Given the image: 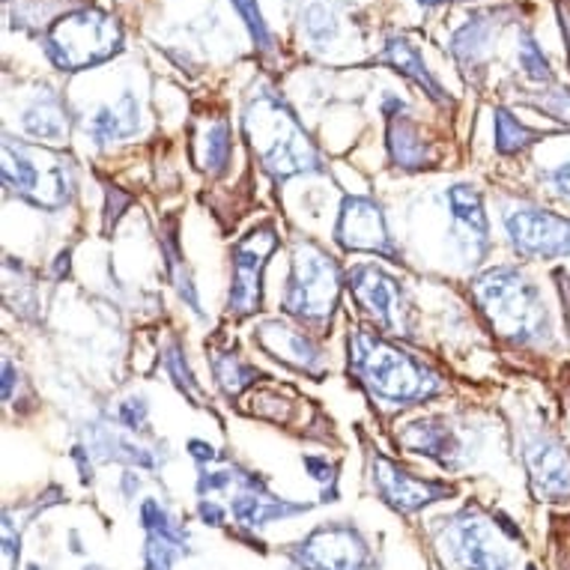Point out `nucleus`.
Segmentation results:
<instances>
[{"instance_id": "1", "label": "nucleus", "mask_w": 570, "mask_h": 570, "mask_svg": "<svg viewBox=\"0 0 570 570\" xmlns=\"http://www.w3.org/2000/svg\"><path fill=\"white\" fill-rule=\"evenodd\" d=\"M350 365L380 401L415 403L440 392L436 374H431L419 358L365 328L350 337Z\"/></svg>"}, {"instance_id": "2", "label": "nucleus", "mask_w": 570, "mask_h": 570, "mask_svg": "<svg viewBox=\"0 0 570 570\" xmlns=\"http://www.w3.org/2000/svg\"><path fill=\"white\" fill-rule=\"evenodd\" d=\"M481 308L502 335L520 344L541 341L550 332V317L541 293L517 269H490L475 281Z\"/></svg>"}, {"instance_id": "3", "label": "nucleus", "mask_w": 570, "mask_h": 570, "mask_svg": "<svg viewBox=\"0 0 570 570\" xmlns=\"http://www.w3.org/2000/svg\"><path fill=\"white\" fill-rule=\"evenodd\" d=\"M245 129L252 135V144L257 156L263 159V168L272 177H293L305 170H320L317 153L299 129V122L284 111L278 102H261L245 117Z\"/></svg>"}, {"instance_id": "4", "label": "nucleus", "mask_w": 570, "mask_h": 570, "mask_svg": "<svg viewBox=\"0 0 570 570\" xmlns=\"http://www.w3.org/2000/svg\"><path fill=\"white\" fill-rule=\"evenodd\" d=\"M341 291V269L323 248L314 243H299L293 254V275L284 296V308L293 317L323 323L332 317Z\"/></svg>"}, {"instance_id": "5", "label": "nucleus", "mask_w": 570, "mask_h": 570, "mask_svg": "<svg viewBox=\"0 0 570 570\" xmlns=\"http://www.w3.org/2000/svg\"><path fill=\"white\" fill-rule=\"evenodd\" d=\"M3 183L16 188L30 204L60 209L72 197V174L60 159L39 161L28 147H16L12 140L3 144Z\"/></svg>"}, {"instance_id": "6", "label": "nucleus", "mask_w": 570, "mask_h": 570, "mask_svg": "<svg viewBox=\"0 0 570 570\" xmlns=\"http://www.w3.org/2000/svg\"><path fill=\"white\" fill-rule=\"evenodd\" d=\"M120 42V30L114 19L102 12H76L69 19L57 21V28L48 37L51 57L63 69H85L111 57Z\"/></svg>"}, {"instance_id": "7", "label": "nucleus", "mask_w": 570, "mask_h": 570, "mask_svg": "<svg viewBox=\"0 0 570 570\" xmlns=\"http://www.w3.org/2000/svg\"><path fill=\"white\" fill-rule=\"evenodd\" d=\"M278 236L272 227H257L245 236L243 243L234 248V281H230V311L245 317L261 308L263 302V269H266V257L275 252Z\"/></svg>"}, {"instance_id": "8", "label": "nucleus", "mask_w": 570, "mask_h": 570, "mask_svg": "<svg viewBox=\"0 0 570 570\" xmlns=\"http://www.w3.org/2000/svg\"><path fill=\"white\" fill-rule=\"evenodd\" d=\"M505 227L511 243L525 257H568L570 222L532 206H517L505 213Z\"/></svg>"}, {"instance_id": "9", "label": "nucleus", "mask_w": 570, "mask_h": 570, "mask_svg": "<svg viewBox=\"0 0 570 570\" xmlns=\"http://www.w3.org/2000/svg\"><path fill=\"white\" fill-rule=\"evenodd\" d=\"M305 570H367V547L350 525H326L293 552Z\"/></svg>"}, {"instance_id": "10", "label": "nucleus", "mask_w": 570, "mask_h": 570, "mask_svg": "<svg viewBox=\"0 0 570 570\" xmlns=\"http://www.w3.org/2000/svg\"><path fill=\"white\" fill-rule=\"evenodd\" d=\"M335 239L346 252H371L385 254V257L397 254L385 227L383 209L367 197H346L341 206V218H337Z\"/></svg>"}, {"instance_id": "11", "label": "nucleus", "mask_w": 570, "mask_h": 570, "mask_svg": "<svg viewBox=\"0 0 570 570\" xmlns=\"http://www.w3.org/2000/svg\"><path fill=\"white\" fill-rule=\"evenodd\" d=\"M350 291L371 314L376 323L389 332H401L403 328V293L401 284L385 275L376 266H355L350 272Z\"/></svg>"}, {"instance_id": "12", "label": "nucleus", "mask_w": 570, "mask_h": 570, "mask_svg": "<svg viewBox=\"0 0 570 570\" xmlns=\"http://www.w3.org/2000/svg\"><path fill=\"white\" fill-rule=\"evenodd\" d=\"M374 472H376V484H380V493L385 495V502L403 514L410 511H419V508L431 505V502H440L451 493L445 484H436V481H419L412 478L410 472H403L392 463V460L376 458L374 460Z\"/></svg>"}, {"instance_id": "13", "label": "nucleus", "mask_w": 570, "mask_h": 570, "mask_svg": "<svg viewBox=\"0 0 570 570\" xmlns=\"http://www.w3.org/2000/svg\"><path fill=\"white\" fill-rule=\"evenodd\" d=\"M525 463L532 472L534 493L541 499H568L570 495V458L568 451L547 436H534L525 445Z\"/></svg>"}, {"instance_id": "14", "label": "nucleus", "mask_w": 570, "mask_h": 570, "mask_svg": "<svg viewBox=\"0 0 570 570\" xmlns=\"http://www.w3.org/2000/svg\"><path fill=\"white\" fill-rule=\"evenodd\" d=\"M254 337L261 341L263 350H269L275 358L287 362V365L311 371V374H317L320 365H323V353L317 350V344L305 332L284 326L281 320H266V323H261Z\"/></svg>"}, {"instance_id": "15", "label": "nucleus", "mask_w": 570, "mask_h": 570, "mask_svg": "<svg viewBox=\"0 0 570 570\" xmlns=\"http://www.w3.org/2000/svg\"><path fill=\"white\" fill-rule=\"evenodd\" d=\"M451 552L454 559L460 561L463 570H508L511 561L490 538V529H487L481 520H466L454 529V538H451Z\"/></svg>"}, {"instance_id": "16", "label": "nucleus", "mask_w": 570, "mask_h": 570, "mask_svg": "<svg viewBox=\"0 0 570 570\" xmlns=\"http://www.w3.org/2000/svg\"><path fill=\"white\" fill-rule=\"evenodd\" d=\"M401 445H406L415 454L440 460L442 466H458V454L463 451L458 431L445 419L415 421L401 433Z\"/></svg>"}, {"instance_id": "17", "label": "nucleus", "mask_w": 570, "mask_h": 570, "mask_svg": "<svg viewBox=\"0 0 570 570\" xmlns=\"http://www.w3.org/2000/svg\"><path fill=\"white\" fill-rule=\"evenodd\" d=\"M449 206L451 216L463 230L469 234V239L484 245L487 243V216L484 204H481V195H478L475 186H454L449 188Z\"/></svg>"}, {"instance_id": "18", "label": "nucleus", "mask_w": 570, "mask_h": 570, "mask_svg": "<svg viewBox=\"0 0 570 570\" xmlns=\"http://www.w3.org/2000/svg\"><path fill=\"white\" fill-rule=\"evenodd\" d=\"M90 131H94L96 140H117V138H129L138 131V105L131 102L129 96L122 99L117 108H105L94 117L90 122Z\"/></svg>"}, {"instance_id": "19", "label": "nucleus", "mask_w": 570, "mask_h": 570, "mask_svg": "<svg viewBox=\"0 0 570 570\" xmlns=\"http://www.w3.org/2000/svg\"><path fill=\"white\" fill-rule=\"evenodd\" d=\"M296 511H302V508L284 505V502H269L263 495H236L234 499V517L245 525H266L269 520L296 514Z\"/></svg>"}, {"instance_id": "20", "label": "nucleus", "mask_w": 570, "mask_h": 570, "mask_svg": "<svg viewBox=\"0 0 570 570\" xmlns=\"http://www.w3.org/2000/svg\"><path fill=\"white\" fill-rule=\"evenodd\" d=\"M21 122H24V131H28V135L42 140H63L66 131H69V126H66L63 120V111H60L55 102L30 108Z\"/></svg>"}, {"instance_id": "21", "label": "nucleus", "mask_w": 570, "mask_h": 570, "mask_svg": "<svg viewBox=\"0 0 570 570\" xmlns=\"http://www.w3.org/2000/svg\"><path fill=\"white\" fill-rule=\"evenodd\" d=\"M389 138H392V159L397 161L401 168L415 170V168H424V165L431 161L428 147L415 138V131H412L410 126H397V122H394Z\"/></svg>"}, {"instance_id": "22", "label": "nucleus", "mask_w": 570, "mask_h": 570, "mask_svg": "<svg viewBox=\"0 0 570 570\" xmlns=\"http://www.w3.org/2000/svg\"><path fill=\"white\" fill-rule=\"evenodd\" d=\"M534 138H538V135H534L532 129H525L523 122H517L508 111L495 114V150L499 153H505V156L520 153L523 147H529Z\"/></svg>"}, {"instance_id": "23", "label": "nucleus", "mask_w": 570, "mask_h": 570, "mask_svg": "<svg viewBox=\"0 0 570 570\" xmlns=\"http://www.w3.org/2000/svg\"><path fill=\"white\" fill-rule=\"evenodd\" d=\"M385 57H389V60L397 66V69H403L406 76L415 78L421 87H428V90H431V96H436V99H440V85H436V81L428 76V69L421 66L419 55H415V48H412L410 42H392V46H389V55Z\"/></svg>"}, {"instance_id": "24", "label": "nucleus", "mask_w": 570, "mask_h": 570, "mask_svg": "<svg viewBox=\"0 0 570 570\" xmlns=\"http://www.w3.org/2000/svg\"><path fill=\"white\" fill-rule=\"evenodd\" d=\"M254 376H257V371L243 365L234 355H222V358H216V380L227 394H239L245 385L252 383Z\"/></svg>"}, {"instance_id": "25", "label": "nucleus", "mask_w": 570, "mask_h": 570, "mask_svg": "<svg viewBox=\"0 0 570 570\" xmlns=\"http://www.w3.org/2000/svg\"><path fill=\"white\" fill-rule=\"evenodd\" d=\"M227 156H230V131H227L225 122H218L206 135V170H222L227 165Z\"/></svg>"}, {"instance_id": "26", "label": "nucleus", "mask_w": 570, "mask_h": 570, "mask_svg": "<svg viewBox=\"0 0 570 570\" xmlns=\"http://www.w3.org/2000/svg\"><path fill=\"white\" fill-rule=\"evenodd\" d=\"M140 520H144V525H147L150 532H156V538H161V541H168V543L183 541L179 525L170 523V517L165 514L156 502H144V508H140Z\"/></svg>"}, {"instance_id": "27", "label": "nucleus", "mask_w": 570, "mask_h": 570, "mask_svg": "<svg viewBox=\"0 0 570 570\" xmlns=\"http://www.w3.org/2000/svg\"><path fill=\"white\" fill-rule=\"evenodd\" d=\"M165 365H168V374L174 376V383H177L183 392L191 394V397H197L195 376H191V371H188L186 355L179 353V346H170L168 355H165Z\"/></svg>"}, {"instance_id": "28", "label": "nucleus", "mask_w": 570, "mask_h": 570, "mask_svg": "<svg viewBox=\"0 0 570 570\" xmlns=\"http://www.w3.org/2000/svg\"><path fill=\"white\" fill-rule=\"evenodd\" d=\"M120 421L129 431H147V401L129 397L120 403Z\"/></svg>"}, {"instance_id": "29", "label": "nucleus", "mask_w": 570, "mask_h": 570, "mask_svg": "<svg viewBox=\"0 0 570 570\" xmlns=\"http://www.w3.org/2000/svg\"><path fill=\"white\" fill-rule=\"evenodd\" d=\"M170 543L161 538H153L147 543V570H170Z\"/></svg>"}, {"instance_id": "30", "label": "nucleus", "mask_w": 570, "mask_h": 570, "mask_svg": "<svg viewBox=\"0 0 570 570\" xmlns=\"http://www.w3.org/2000/svg\"><path fill=\"white\" fill-rule=\"evenodd\" d=\"M523 63L529 66V76L534 78H550V72H547V60H543L541 55H538V48L529 42V46L523 48Z\"/></svg>"}, {"instance_id": "31", "label": "nucleus", "mask_w": 570, "mask_h": 570, "mask_svg": "<svg viewBox=\"0 0 570 570\" xmlns=\"http://www.w3.org/2000/svg\"><path fill=\"white\" fill-rule=\"evenodd\" d=\"M547 179L559 188V195L570 197V161H564V165H559L552 174H547Z\"/></svg>"}, {"instance_id": "32", "label": "nucleus", "mask_w": 570, "mask_h": 570, "mask_svg": "<svg viewBox=\"0 0 570 570\" xmlns=\"http://www.w3.org/2000/svg\"><path fill=\"white\" fill-rule=\"evenodd\" d=\"M547 108H550L552 114H559L564 122H570V94H556L550 102H547Z\"/></svg>"}, {"instance_id": "33", "label": "nucleus", "mask_w": 570, "mask_h": 570, "mask_svg": "<svg viewBox=\"0 0 570 570\" xmlns=\"http://www.w3.org/2000/svg\"><path fill=\"white\" fill-rule=\"evenodd\" d=\"M200 517H204L209 525H222L225 523V511L216 505V502H200Z\"/></svg>"}, {"instance_id": "34", "label": "nucleus", "mask_w": 570, "mask_h": 570, "mask_svg": "<svg viewBox=\"0 0 570 570\" xmlns=\"http://www.w3.org/2000/svg\"><path fill=\"white\" fill-rule=\"evenodd\" d=\"M188 449H191V454H195L197 460H213L216 458V449H213V445H204V442H191V445H188Z\"/></svg>"}, {"instance_id": "35", "label": "nucleus", "mask_w": 570, "mask_h": 570, "mask_svg": "<svg viewBox=\"0 0 570 570\" xmlns=\"http://www.w3.org/2000/svg\"><path fill=\"white\" fill-rule=\"evenodd\" d=\"M12 392V365L10 362H3V394L10 397Z\"/></svg>"}, {"instance_id": "36", "label": "nucleus", "mask_w": 570, "mask_h": 570, "mask_svg": "<svg viewBox=\"0 0 570 570\" xmlns=\"http://www.w3.org/2000/svg\"><path fill=\"white\" fill-rule=\"evenodd\" d=\"M428 3H440V0H428Z\"/></svg>"}, {"instance_id": "37", "label": "nucleus", "mask_w": 570, "mask_h": 570, "mask_svg": "<svg viewBox=\"0 0 570 570\" xmlns=\"http://www.w3.org/2000/svg\"><path fill=\"white\" fill-rule=\"evenodd\" d=\"M87 570H102V568H87Z\"/></svg>"}]
</instances>
